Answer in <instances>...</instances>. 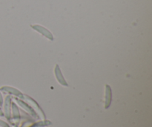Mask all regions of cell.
Listing matches in <instances>:
<instances>
[{
  "instance_id": "cell-1",
  "label": "cell",
  "mask_w": 152,
  "mask_h": 127,
  "mask_svg": "<svg viewBox=\"0 0 152 127\" xmlns=\"http://www.w3.org/2000/svg\"><path fill=\"white\" fill-rule=\"evenodd\" d=\"M10 97H7L5 99V101H4V115H5L7 118H9L10 115Z\"/></svg>"
},
{
  "instance_id": "cell-2",
  "label": "cell",
  "mask_w": 152,
  "mask_h": 127,
  "mask_svg": "<svg viewBox=\"0 0 152 127\" xmlns=\"http://www.w3.org/2000/svg\"><path fill=\"white\" fill-rule=\"evenodd\" d=\"M105 107L108 108L111 102V91L108 86H107L106 90H105Z\"/></svg>"
},
{
  "instance_id": "cell-3",
  "label": "cell",
  "mask_w": 152,
  "mask_h": 127,
  "mask_svg": "<svg viewBox=\"0 0 152 127\" xmlns=\"http://www.w3.org/2000/svg\"><path fill=\"white\" fill-rule=\"evenodd\" d=\"M13 117L14 118H18L19 117V112H18V109L15 106V104H13Z\"/></svg>"
},
{
  "instance_id": "cell-4",
  "label": "cell",
  "mask_w": 152,
  "mask_h": 127,
  "mask_svg": "<svg viewBox=\"0 0 152 127\" xmlns=\"http://www.w3.org/2000/svg\"><path fill=\"white\" fill-rule=\"evenodd\" d=\"M0 126L1 127H9L8 125L6 123H4V121H2V120H0Z\"/></svg>"
},
{
  "instance_id": "cell-5",
  "label": "cell",
  "mask_w": 152,
  "mask_h": 127,
  "mask_svg": "<svg viewBox=\"0 0 152 127\" xmlns=\"http://www.w3.org/2000/svg\"><path fill=\"white\" fill-rule=\"evenodd\" d=\"M3 103V98H2V96H1V93H0V105H1Z\"/></svg>"
},
{
  "instance_id": "cell-6",
  "label": "cell",
  "mask_w": 152,
  "mask_h": 127,
  "mask_svg": "<svg viewBox=\"0 0 152 127\" xmlns=\"http://www.w3.org/2000/svg\"><path fill=\"white\" fill-rule=\"evenodd\" d=\"M0 115H2V112H1V109H0Z\"/></svg>"
}]
</instances>
